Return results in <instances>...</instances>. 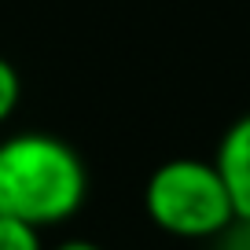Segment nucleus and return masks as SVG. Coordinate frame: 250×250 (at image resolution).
<instances>
[{
    "label": "nucleus",
    "instance_id": "obj_1",
    "mask_svg": "<svg viewBox=\"0 0 250 250\" xmlns=\"http://www.w3.org/2000/svg\"><path fill=\"white\" fill-rule=\"evenodd\" d=\"M88 199V169L74 144L52 133H11L0 140V213L33 228L70 221Z\"/></svg>",
    "mask_w": 250,
    "mask_h": 250
},
{
    "label": "nucleus",
    "instance_id": "obj_2",
    "mask_svg": "<svg viewBox=\"0 0 250 250\" xmlns=\"http://www.w3.org/2000/svg\"><path fill=\"white\" fill-rule=\"evenodd\" d=\"M144 210L158 232L173 239L210 243L235 217L228 184L206 158H169L155 166L144 184Z\"/></svg>",
    "mask_w": 250,
    "mask_h": 250
},
{
    "label": "nucleus",
    "instance_id": "obj_3",
    "mask_svg": "<svg viewBox=\"0 0 250 250\" xmlns=\"http://www.w3.org/2000/svg\"><path fill=\"white\" fill-rule=\"evenodd\" d=\"M213 166L221 169V177L228 184L235 213L250 217V110L225 129L217 155H213Z\"/></svg>",
    "mask_w": 250,
    "mask_h": 250
},
{
    "label": "nucleus",
    "instance_id": "obj_4",
    "mask_svg": "<svg viewBox=\"0 0 250 250\" xmlns=\"http://www.w3.org/2000/svg\"><path fill=\"white\" fill-rule=\"evenodd\" d=\"M0 250H44L41 228L26 225V221H19V217H4V213H0Z\"/></svg>",
    "mask_w": 250,
    "mask_h": 250
},
{
    "label": "nucleus",
    "instance_id": "obj_5",
    "mask_svg": "<svg viewBox=\"0 0 250 250\" xmlns=\"http://www.w3.org/2000/svg\"><path fill=\"white\" fill-rule=\"evenodd\" d=\"M19 103H22V78H19L15 62L0 55V125L15 118Z\"/></svg>",
    "mask_w": 250,
    "mask_h": 250
},
{
    "label": "nucleus",
    "instance_id": "obj_6",
    "mask_svg": "<svg viewBox=\"0 0 250 250\" xmlns=\"http://www.w3.org/2000/svg\"><path fill=\"white\" fill-rule=\"evenodd\" d=\"M210 243H213V250H250V217L235 213L228 221V228H221Z\"/></svg>",
    "mask_w": 250,
    "mask_h": 250
},
{
    "label": "nucleus",
    "instance_id": "obj_7",
    "mask_svg": "<svg viewBox=\"0 0 250 250\" xmlns=\"http://www.w3.org/2000/svg\"><path fill=\"white\" fill-rule=\"evenodd\" d=\"M52 250H103V247L92 243V239H62L59 247H52Z\"/></svg>",
    "mask_w": 250,
    "mask_h": 250
}]
</instances>
